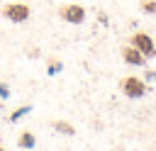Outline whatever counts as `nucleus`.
Instances as JSON below:
<instances>
[{
	"label": "nucleus",
	"mask_w": 156,
	"mask_h": 151,
	"mask_svg": "<svg viewBox=\"0 0 156 151\" xmlns=\"http://www.w3.org/2000/svg\"><path fill=\"white\" fill-rule=\"evenodd\" d=\"M122 93L127 95V97H144L146 95V83L144 80H139L136 76H127V78H122Z\"/></svg>",
	"instance_id": "2"
},
{
	"label": "nucleus",
	"mask_w": 156,
	"mask_h": 151,
	"mask_svg": "<svg viewBox=\"0 0 156 151\" xmlns=\"http://www.w3.org/2000/svg\"><path fill=\"white\" fill-rule=\"evenodd\" d=\"M129 44L136 46L144 56H154V54H156V44H154V39H151L149 34H144V32H134V34L129 37Z\"/></svg>",
	"instance_id": "4"
},
{
	"label": "nucleus",
	"mask_w": 156,
	"mask_h": 151,
	"mask_svg": "<svg viewBox=\"0 0 156 151\" xmlns=\"http://www.w3.org/2000/svg\"><path fill=\"white\" fill-rule=\"evenodd\" d=\"M141 10L144 12H156V0H144L141 2Z\"/></svg>",
	"instance_id": "8"
},
{
	"label": "nucleus",
	"mask_w": 156,
	"mask_h": 151,
	"mask_svg": "<svg viewBox=\"0 0 156 151\" xmlns=\"http://www.w3.org/2000/svg\"><path fill=\"white\" fill-rule=\"evenodd\" d=\"M34 144H37V139H34L32 132H22V134L17 136V146H20V149H34Z\"/></svg>",
	"instance_id": "6"
},
{
	"label": "nucleus",
	"mask_w": 156,
	"mask_h": 151,
	"mask_svg": "<svg viewBox=\"0 0 156 151\" xmlns=\"http://www.w3.org/2000/svg\"><path fill=\"white\" fill-rule=\"evenodd\" d=\"M51 127H54L56 132H61V134H66V136H73V134H76V129H73V124H68V122H63V119H54V122H51Z\"/></svg>",
	"instance_id": "7"
},
{
	"label": "nucleus",
	"mask_w": 156,
	"mask_h": 151,
	"mask_svg": "<svg viewBox=\"0 0 156 151\" xmlns=\"http://www.w3.org/2000/svg\"><path fill=\"white\" fill-rule=\"evenodd\" d=\"M122 58H124L129 66H144V63H146V56H144L136 46H132V44H127V46L122 49Z\"/></svg>",
	"instance_id": "5"
},
{
	"label": "nucleus",
	"mask_w": 156,
	"mask_h": 151,
	"mask_svg": "<svg viewBox=\"0 0 156 151\" xmlns=\"http://www.w3.org/2000/svg\"><path fill=\"white\" fill-rule=\"evenodd\" d=\"M0 95H2V97H10V95H7V85H0Z\"/></svg>",
	"instance_id": "9"
},
{
	"label": "nucleus",
	"mask_w": 156,
	"mask_h": 151,
	"mask_svg": "<svg viewBox=\"0 0 156 151\" xmlns=\"http://www.w3.org/2000/svg\"><path fill=\"white\" fill-rule=\"evenodd\" d=\"M0 151H7V149H2V146H0Z\"/></svg>",
	"instance_id": "10"
},
{
	"label": "nucleus",
	"mask_w": 156,
	"mask_h": 151,
	"mask_svg": "<svg viewBox=\"0 0 156 151\" xmlns=\"http://www.w3.org/2000/svg\"><path fill=\"white\" fill-rule=\"evenodd\" d=\"M58 17L66 19V22H71V24H80V22L85 19V7H83V5H76V2L61 5V7H58Z\"/></svg>",
	"instance_id": "3"
},
{
	"label": "nucleus",
	"mask_w": 156,
	"mask_h": 151,
	"mask_svg": "<svg viewBox=\"0 0 156 151\" xmlns=\"http://www.w3.org/2000/svg\"><path fill=\"white\" fill-rule=\"evenodd\" d=\"M0 15H2L5 19H10V22H27L29 15H32V10H29V5H24V2H10V5L2 7Z\"/></svg>",
	"instance_id": "1"
}]
</instances>
